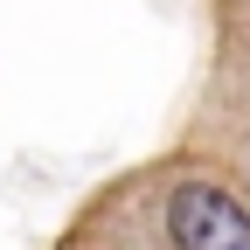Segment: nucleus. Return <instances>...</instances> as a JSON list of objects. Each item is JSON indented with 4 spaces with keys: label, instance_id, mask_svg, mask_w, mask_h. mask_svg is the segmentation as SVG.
I'll use <instances>...</instances> for the list:
<instances>
[{
    "label": "nucleus",
    "instance_id": "f257e3e1",
    "mask_svg": "<svg viewBox=\"0 0 250 250\" xmlns=\"http://www.w3.org/2000/svg\"><path fill=\"white\" fill-rule=\"evenodd\" d=\"M167 236L174 250H250V208L215 181H181L167 195Z\"/></svg>",
    "mask_w": 250,
    "mask_h": 250
}]
</instances>
